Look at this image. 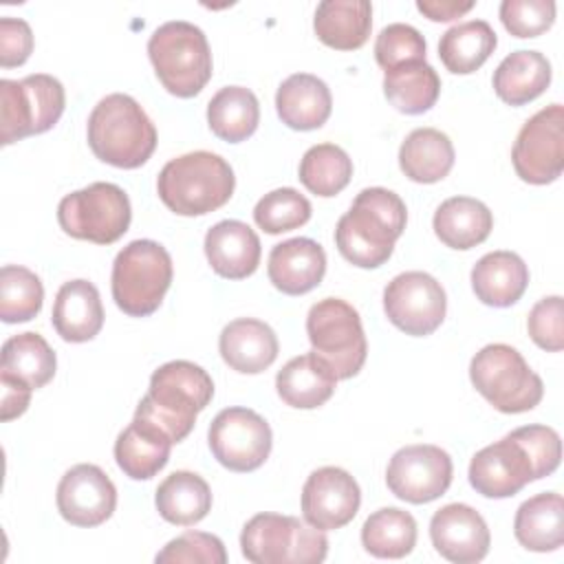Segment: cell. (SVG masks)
I'll return each mask as SVG.
<instances>
[{"instance_id":"1","label":"cell","mask_w":564,"mask_h":564,"mask_svg":"<svg viewBox=\"0 0 564 564\" xmlns=\"http://www.w3.org/2000/svg\"><path fill=\"white\" fill-rule=\"evenodd\" d=\"M405 220L408 209L399 194L386 187H366L337 220L335 245L350 264L377 269L392 256Z\"/></svg>"},{"instance_id":"2","label":"cell","mask_w":564,"mask_h":564,"mask_svg":"<svg viewBox=\"0 0 564 564\" xmlns=\"http://www.w3.org/2000/svg\"><path fill=\"white\" fill-rule=\"evenodd\" d=\"M212 397L214 381L207 370L194 361L174 359L152 372L148 394L139 401L134 416L156 425L172 443H181Z\"/></svg>"},{"instance_id":"3","label":"cell","mask_w":564,"mask_h":564,"mask_svg":"<svg viewBox=\"0 0 564 564\" xmlns=\"http://www.w3.org/2000/svg\"><path fill=\"white\" fill-rule=\"evenodd\" d=\"M93 154L115 167L137 170L156 148V128L137 99L123 93L106 95L88 117Z\"/></svg>"},{"instance_id":"4","label":"cell","mask_w":564,"mask_h":564,"mask_svg":"<svg viewBox=\"0 0 564 564\" xmlns=\"http://www.w3.org/2000/svg\"><path fill=\"white\" fill-rule=\"evenodd\" d=\"M236 187L231 165L207 150L167 161L159 174L156 192L163 205L178 216H205L223 207Z\"/></svg>"},{"instance_id":"5","label":"cell","mask_w":564,"mask_h":564,"mask_svg":"<svg viewBox=\"0 0 564 564\" xmlns=\"http://www.w3.org/2000/svg\"><path fill=\"white\" fill-rule=\"evenodd\" d=\"M148 57L163 88L181 99L196 97L214 73L205 33L185 20L161 24L148 40Z\"/></svg>"},{"instance_id":"6","label":"cell","mask_w":564,"mask_h":564,"mask_svg":"<svg viewBox=\"0 0 564 564\" xmlns=\"http://www.w3.org/2000/svg\"><path fill=\"white\" fill-rule=\"evenodd\" d=\"M172 275V258L163 245L132 240L112 262V300L130 317L152 315L161 306Z\"/></svg>"},{"instance_id":"7","label":"cell","mask_w":564,"mask_h":564,"mask_svg":"<svg viewBox=\"0 0 564 564\" xmlns=\"http://www.w3.org/2000/svg\"><path fill=\"white\" fill-rule=\"evenodd\" d=\"M474 388L505 414L533 410L544 394L542 379L509 344H487L469 364Z\"/></svg>"},{"instance_id":"8","label":"cell","mask_w":564,"mask_h":564,"mask_svg":"<svg viewBox=\"0 0 564 564\" xmlns=\"http://www.w3.org/2000/svg\"><path fill=\"white\" fill-rule=\"evenodd\" d=\"M240 551L253 564H319L328 553V538L293 516L258 513L240 533Z\"/></svg>"},{"instance_id":"9","label":"cell","mask_w":564,"mask_h":564,"mask_svg":"<svg viewBox=\"0 0 564 564\" xmlns=\"http://www.w3.org/2000/svg\"><path fill=\"white\" fill-rule=\"evenodd\" d=\"M66 106L59 79L46 73L22 79H0V143L42 134L51 130Z\"/></svg>"},{"instance_id":"10","label":"cell","mask_w":564,"mask_h":564,"mask_svg":"<svg viewBox=\"0 0 564 564\" xmlns=\"http://www.w3.org/2000/svg\"><path fill=\"white\" fill-rule=\"evenodd\" d=\"M306 335L313 352L339 379L355 377L366 364L368 341L355 306L339 297L315 302L306 315Z\"/></svg>"},{"instance_id":"11","label":"cell","mask_w":564,"mask_h":564,"mask_svg":"<svg viewBox=\"0 0 564 564\" xmlns=\"http://www.w3.org/2000/svg\"><path fill=\"white\" fill-rule=\"evenodd\" d=\"M130 220V198L115 183H90L66 194L57 205V223L64 234L95 245L117 242L128 231Z\"/></svg>"},{"instance_id":"12","label":"cell","mask_w":564,"mask_h":564,"mask_svg":"<svg viewBox=\"0 0 564 564\" xmlns=\"http://www.w3.org/2000/svg\"><path fill=\"white\" fill-rule=\"evenodd\" d=\"M511 163L516 174L531 185H546L564 170V108L551 104L538 110L520 128Z\"/></svg>"},{"instance_id":"13","label":"cell","mask_w":564,"mask_h":564,"mask_svg":"<svg viewBox=\"0 0 564 564\" xmlns=\"http://www.w3.org/2000/svg\"><path fill=\"white\" fill-rule=\"evenodd\" d=\"M214 458L229 471H253L271 454L273 436L269 423L249 408L220 410L207 432Z\"/></svg>"},{"instance_id":"14","label":"cell","mask_w":564,"mask_h":564,"mask_svg":"<svg viewBox=\"0 0 564 564\" xmlns=\"http://www.w3.org/2000/svg\"><path fill=\"white\" fill-rule=\"evenodd\" d=\"M383 311L388 322L405 335H432L445 319V289L425 271L399 273L383 289Z\"/></svg>"},{"instance_id":"15","label":"cell","mask_w":564,"mask_h":564,"mask_svg":"<svg viewBox=\"0 0 564 564\" xmlns=\"http://www.w3.org/2000/svg\"><path fill=\"white\" fill-rule=\"evenodd\" d=\"M452 474L454 465L445 449L438 445L416 443L392 454L386 469V482L399 500L425 505L449 489Z\"/></svg>"},{"instance_id":"16","label":"cell","mask_w":564,"mask_h":564,"mask_svg":"<svg viewBox=\"0 0 564 564\" xmlns=\"http://www.w3.org/2000/svg\"><path fill=\"white\" fill-rule=\"evenodd\" d=\"M57 511L75 527H99L117 507V489L106 471L93 463L70 467L57 485Z\"/></svg>"},{"instance_id":"17","label":"cell","mask_w":564,"mask_h":564,"mask_svg":"<svg viewBox=\"0 0 564 564\" xmlns=\"http://www.w3.org/2000/svg\"><path fill=\"white\" fill-rule=\"evenodd\" d=\"M361 491L357 480L341 467L311 471L302 489V516L322 531L346 527L359 511Z\"/></svg>"},{"instance_id":"18","label":"cell","mask_w":564,"mask_h":564,"mask_svg":"<svg viewBox=\"0 0 564 564\" xmlns=\"http://www.w3.org/2000/svg\"><path fill=\"white\" fill-rule=\"evenodd\" d=\"M467 476L469 485L485 498H511L535 480L527 452L509 434L476 452Z\"/></svg>"},{"instance_id":"19","label":"cell","mask_w":564,"mask_h":564,"mask_svg":"<svg viewBox=\"0 0 564 564\" xmlns=\"http://www.w3.org/2000/svg\"><path fill=\"white\" fill-rule=\"evenodd\" d=\"M430 538L436 553L456 564H474L489 553L491 535L482 516L463 502H452L434 511Z\"/></svg>"},{"instance_id":"20","label":"cell","mask_w":564,"mask_h":564,"mask_svg":"<svg viewBox=\"0 0 564 564\" xmlns=\"http://www.w3.org/2000/svg\"><path fill=\"white\" fill-rule=\"evenodd\" d=\"M267 273L271 284L286 295L313 291L326 273V253L313 238H289L269 253Z\"/></svg>"},{"instance_id":"21","label":"cell","mask_w":564,"mask_h":564,"mask_svg":"<svg viewBox=\"0 0 564 564\" xmlns=\"http://www.w3.org/2000/svg\"><path fill=\"white\" fill-rule=\"evenodd\" d=\"M205 256L214 273L227 280H245L260 264V238L242 220H220L205 234Z\"/></svg>"},{"instance_id":"22","label":"cell","mask_w":564,"mask_h":564,"mask_svg":"<svg viewBox=\"0 0 564 564\" xmlns=\"http://www.w3.org/2000/svg\"><path fill=\"white\" fill-rule=\"evenodd\" d=\"M218 350L231 370L258 375L275 361L280 344L269 324L253 317H240L223 328Z\"/></svg>"},{"instance_id":"23","label":"cell","mask_w":564,"mask_h":564,"mask_svg":"<svg viewBox=\"0 0 564 564\" xmlns=\"http://www.w3.org/2000/svg\"><path fill=\"white\" fill-rule=\"evenodd\" d=\"M51 322L64 341H90L104 326V306L97 286L88 280L64 282L55 295Z\"/></svg>"},{"instance_id":"24","label":"cell","mask_w":564,"mask_h":564,"mask_svg":"<svg viewBox=\"0 0 564 564\" xmlns=\"http://www.w3.org/2000/svg\"><path fill=\"white\" fill-rule=\"evenodd\" d=\"M275 110L291 130H317L333 110V97L319 77L311 73H295L286 77L275 93Z\"/></svg>"},{"instance_id":"25","label":"cell","mask_w":564,"mask_h":564,"mask_svg":"<svg viewBox=\"0 0 564 564\" xmlns=\"http://www.w3.org/2000/svg\"><path fill=\"white\" fill-rule=\"evenodd\" d=\"M172 445L165 432L134 416L115 441V460L128 478L150 480L167 465Z\"/></svg>"},{"instance_id":"26","label":"cell","mask_w":564,"mask_h":564,"mask_svg":"<svg viewBox=\"0 0 564 564\" xmlns=\"http://www.w3.org/2000/svg\"><path fill=\"white\" fill-rule=\"evenodd\" d=\"M529 284V269L513 251L485 253L471 269V289L476 297L496 308L516 304Z\"/></svg>"},{"instance_id":"27","label":"cell","mask_w":564,"mask_h":564,"mask_svg":"<svg viewBox=\"0 0 564 564\" xmlns=\"http://www.w3.org/2000/svg\"><path fill=\"white\" fill-rule=\"evenodd\" d=\"M315 35L335 51L361 48L372 29V4L368 0H324L313 18Z\"/></svg>"},{"instance_id":"28","label":"cell","mask_w":564,"mask_h":564,"mask_svg":"<svg viewBox=\"0 0 564 564\" xmlns=\"http://www.w3.org/2000/svg\"><path fill=\"white\" fill-rule=\"evenodd\" d=\"M337 386L333 370L311 350L293 357L275 377L278 397L297 410H315L324 405Z\"/></svg>"},{"instance_id":"29","label":"cell","mask_w":564,"mask_h":564,"mask_svg":"<svg viewBox=\"0 0 564 564\" xmlns=\"http://www.w3.org/2000/svg\"><path fill=\"white\" fill-rule=\"evenodd\" d=\"M432 227L445 247L467 251L489 238L494 229V216L489 207L478 198L452 196L436 207Z\"/></svg>"},{"instance_id":"30","label":"cell","mask_w":564,"mask_h":564,"mask_svg":"<svg viewBox=\"0 0 564 564\" xmlns=\"http://www.w3.org/2000/svg\"><path fill=\"white\" fill-rule=\"evenodd\" d=\"M516 540L535 553L557 551L564 544V500L555 491L524 500L513 518Z\"/></svg>"},{"instance_id":"31","label":"cell","mask_w":564,"mask_h":564,"mask_svg":"<svg viewBox=\"0 0 564 564\" xmlns=\"http://www.w3.org/2000/svg\"><path fill=\"white\" fill-rule=\"evenodd\" d=\"M494 90L509 106L538 99L551 84V62L540 51H513L494 70Z\"/></svg>"},{"instance_id":"32","label":"cell","mask_w":564,"mask_h":564,"mask_svg":"<svg viewBox=\"0 0 564 564\" xmlns=\"http://www.w3.org/2000/svg\"><path fill=\"white\" fill-rule=\"evenodd\" d=\"M454 145L436 128L412 130L399 148V167L414 183H438L454 167Z\"/></svg>"},{"instance_id":"33","label":"cell","mask_w":564,"mask_h":564,"mask_svg":"<svg viewBox=\"0 0 564 564\" xmlns=\"http://www.w3.org/2000/svg\"><path fill=\"white\" fill-rule=\"evenodd\" d=\"M159 516L178 527H192L200 522L212 509V489L194 471H174L159 487L154 496Z\"/></svg>"},{"instance_id":"34","label":"cell","mask_w":564,"mask_h":564,"mask_svg":"<svg viewBox=\"0 0 564 564\" xmlns=\"http://www.w3.org/2000/svg\"><path fill=\"white\" fill-rule=\"evenodd\" d=\"M383 95L399 112L423 115L441 95V77L427 62H408L386 70Z\"/></svg>"},{"instance_id":"35","label":"cell","mask_w":564,"mask_h":564,"mask_svg":"<svg viewBox=\"0 0 564 564\" xmlns=\"http://www.w3.org/2000/svg\"><path fill=\"white\" fill-rule=\"evenodd\" d=\"M209 130L229 143L249 139L260 123L258 97L245 86H225L207 104Z\"/></svg>"},{"instance_id":"36","label":"cell","mask_w":564,"mask_h":564,"mask_svg":"<svg viewBox=\"0 0 564 564\" xmlns=\"http://www.w3.org/2000/svg\"><path fill=\"white\" fill-rule=\"evenodd\" d=\"M498 44L496 31L485 20H469L447 29L438 42V57L454 75L478 70Z\"/></svg>"},{"instance_id":"37","label":"cell","mask_w":564,"mask_h":564,"mask_svg":"<svg viewBox=\"0 0 564 564\" xmlns=\"http://www.w3.org/2000/svg\"><path fill=\"white\" fill-rule=\"evenodd\" d=\"M55 352L37 333H18L2 344L0 372L20 379L31 390L44 388L55 377Z\"/></svg>"},{"instance_id":"38","label":"cell","mask_w":564,"mask_h":564,"mask_svg":"<svg viewBox=\"0 0 564 564\" xmlns=\"http://www.w3.org/2000/svg\"><path fill=\"white\" fill-rule=\"evenodd\" d=\"M361 544L375 557L401 560L416 544V520L399 507L377 509L361 527Z\"/></svg>"},{"instance_id":"39","label":"cell","mask_w":564,"mask_h":564,"mask_svg":"<svg viewBox=\"0 0 564 564\" xmlns=\"http://www.w3.org/2000/svg\"><path fill=\"white\" fill-rule=\"evenodd\" d=\"M297 178L311 194L330 198L350 183L352 161L339 145L317 143L304 152Z\"/></svg>"},{"instance_id":"40","label":"cell","mask_w":564,"mask_h":564,"mask_svg":"<svg viewBox=\"0 0 564 564\" xmlns=\"http://www.w3.org/2000/svg\"><path fill=\"white\" fill-rule=\"evenodd\" d=\"M42 280L26 267L4 264L0 271V319L20 324L33 319L42 311Z\"/></svg>"},{"instance_id":"41","label":"cell","mask_w":564,"mask_h":564,"mask_svg":"<svg viewBox=\"0 0 564 564\" xmlns=\"http://www.w3.org/2000/svg\"><path fill=\"white\" fill-rule=\"evenodd\" d=\"M311 203L293 187H280L264 194L253 207V220L267 234H284L300 229L311 220Z\"/></svg>"},{"instance_id":"42","label":"cell","mask_w":564,"mask_h":564,"mask_svg":"<svg viewBox=\"0 0 564 564\" xmlns=\"http://www.w3.org/2000/svg\"><path fill=\"white\" fill-rule=\"evenodd\" d=\"M425 40L410 24H388L375 40V59L386 70L408 62H425Z\"/></svg>"},{"instance_id":"43","label":"cell","mask_w":564,"mask_h":564,"mask_svg":"<svg viewBox=\"0 0 564 564\" xmlns=\"http://www.w3.org/2000/svg\"><path fill=\"white\" fill-rule=\"evenodd\" d=\"M159 564H225L227 551L220 538L205 531H185L170 540L154 557Z\"/></svg>"},{"instance_id":"44","label":"cell","mask_w":564,"mask_h":564,"mask_svg":"<svg viewBox=\"0 0 564 564\" xmlns=\"http://www.w3.org/2000/svg\"><path fill=\"white\" fill-rule=\"evenodd\" d=\"M500 22L513 37H538L555 22L553 0H505Z\"/></svg>"},{"instance_id":"45","label":"cell","mask_w":564,"mask_h":564,"mask_svg":"<svg viewBox=\"0 0 564 564\" xmlns=\"http://www.w3.org/2000/svg\"><path fill=\"white\" fill-rule=\"evenodd\" d=\"M511 438H516L522 449L527 452L531 465H533V478L540 480L544 476H551L562 458V441L560 434L549 425H524L513 432H509Z\"/></svg>"},{"instance_id":"46","label":"cell","mask_w":564,"mask_h":564,"mask_svg":"<svg viewBox=\"0 0 564 564\" xmlns=\"http://www.w3.org/2000/svg\"><path fill=\"white\" fill-rule=\"evenodd\" d=\"M562 297L560 295H549L542 297L538 304H533L529 317H527V328L529 337L549 352H560L564 348V326H562Z\"/></svg>"},{"instance_id":"47","label":"cell","mask_w":564,"mask_h":564,"mask_svg":"<svg viewBox=\"0 0 564 564\" xmlns=\"http://www.w3.org/2000/svg\"><path fill=\"white\" fill-rule=\"evenodd\" d=\"M33 51V31L22 18L0 20V66H22Z\"/></svg>"},{"instance_id":"48","label":"cell","mask_w":564,"mask_h":564,"mask_svg":"<svg viewBox=\"0 0 564 564\" xmlns=\"http://www.w3.org/2000/svg\"><path fill=\"white\" fill-rule=\"evenodd\" d=\"M0 386H2V399H0V419L2 421H11L18 419L26 412L29 403H31V388L26 383H22L20 379L0 372Z\"/></svg>"},{"instance_id":"49","label":"cell","mask_w":564,"mask_h":564,"mask_svg":"<svg viewBox=\"0 0 564 564\" xmlns=\"http://www.w3.org/2000/svg\"><path fill=\"white\" fill-rule=\"evenodd\" d=\"M416 9L430 18L432 22H449L474 9V2H456V0H419Z\"/></svg>"}]
</instances>
